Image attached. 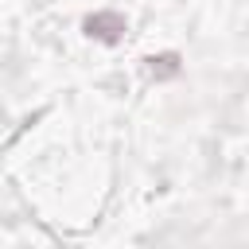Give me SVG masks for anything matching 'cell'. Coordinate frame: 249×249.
I'll use <instances>...</instances> for the list:
<instances>
[{
  "mask_svg": "<svg viewBox=\"0 0 249 249\" xmlns=\"http://www.w3.org/2000/svg\"><path fill=\"white\" fill-rule=\"evenodd\" d=\"M86 31L97 35V39H105V43H113L117 31H124V19L121 16H93V19H86Z\"/></svg>",
  "mask_w": 249,
  "mask_h": 249,
  "instance_id": "cell-1",
  "label": "cell"
}]
</instances>
